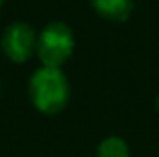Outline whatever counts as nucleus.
<instances>
[{"label":"nucleus","mask_w":159,"mask_h":157,"mask_svg":"<svg viewBox=\"0 0 159 157\" xmlns=\"http://www.w3.org/2000/svg\"><path fill=\"white\" fill-rule=\"evenodd\" d=\"M30 96L35 107L43 113H57L67 105L69 83L59 69L43 67L30 81Z\"/></svg>","instance_id":"f257e3e1"},{"label":"nucleus","mask_w":159,"mask_h":157,"mask_svg":"<svg viewBox=\"0 0 159 157\" xmlns=\"http://www.w3.org/2000/svg\"><path fill=\"white\" fill-rule=\"evenodd\" d=\"M72 48H74L72 32L61 22L48 24L37 41V54L41 61L44 63V67L52 69H59L72 54Z\"/></svg>","instance_id":"f03ea898"},{"label":"nucleus","mask_w":159,"mask_h":157,"mask_svg":"<svg viewBox=\"0 0 159 157\" xmlns=\"http://www.w3.org/2000/svg\"><path fill=\"white\" fill-rule=\"evenodd\" d=\"M2 48L6 52V56L17 63L26 61L35 48V34L30 26L26 24H11L2 39Z\"/></svg>","instance_id":"7ed1b4c3"},{"label":"nucleus","mask_w":159,"mask_h":157,"mask_svg":"<svg viewBox=\"0 0 159 157\" xmlns=\"http://www.w3.org/2000/svg\"><path fill=\"white\" fill-rule=\"evenodd\" d=\"M98 15L111 20H126L131 13V0H93Z\"/></svg>","instance_id":"20e7f679"},{"label":"nucleus","mask_w":159,"mask_h":157,"mask_svg":"<svg viewBox=\"0 0 159 157\" xmlns=\"http://www.w3.org/2000/svg\"><path fill=\"white\" fill-rule=\"evenodd\" d=\"M98 157H128V146L124 144V141L111 137L100 144Z\"/></svg>","instance_id":"39448f33"},{"label":"nucleus","mask_w":159,"mask_h":157,"mask_svg":"<svg viewBox=\"0 0 159 157\" xmlns=\"http://www.w3.org/2000/svg\"><path fill=\"white\" fill-rule=\"evenodd\" d=\"M157 111H159V98H157Z\"/></svg>","instance_id":"423d86ee"},{"label":"nucleus","mask_w":159,"mask_h":157,"mask_svg":"<svg viewBox=\"0 0 159 157\" xmlns=\"http://www.w3.org/2000/svg\"><path fill=\"white\" fill-rule=\"evenodd\" d=\"M2 2H4V0H0V4H2Z\"/></svg>","instance_id":"0eeeda50"}]
</instances>
